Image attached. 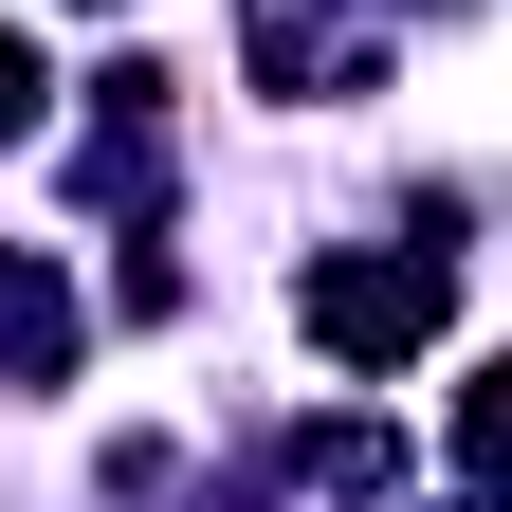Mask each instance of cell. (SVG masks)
Wrapping results in <instances>:
<instances>
[{"label": "cell", "mask_w": 512, "mask_h": 512, "mask_svg": "<svg viewBox=\"0 0 512 512\" xmlns=\"http://www.w3.org/2000/svg\"><path fill=\"white\" fill-rule=\"evenodd\" d=\"M311 476H330V494L366 512V494H384V476H403V458H384V421H311Z\"/></svg>", "instance_id": "3957f363"}, {"label": "cell", "mask_w": 512, "mask_h": 512, "mask_svg": "<svg viewBox=\"0 0 512 512\" xmlns=\"http://www.w3.org/2000/svg\"><path fill=\"white\" fill-rule=\"evenodd\" d=\"M37 92H55V74H37V37H0V147L37 128Z\"/></svg>", "instance_id": "277c9868"}, {"label": "cell", "mask_w": 512, "mask_h": 512, "mask_svg": "<svg viewBox=\"0 0 512 512\" xmlns=\"http://www.w3.org/2000/svg\"><path fill=\"white\" fill-rule=\"evenodd\" d=\"M74 348H92L74 275H55V256H0V366H19V384H74Z\"/></svg>", "instance_id": "7a4b0ae2"}, {"label": "cell", "mask_w": 512, "mask_h": 512, "mask_svg": "<svg viewBox=\"0 0 512 512\" xmlns=\"http://www.w3.org/2000/svg\"><path fill=\"white\" fill-rule=\"evenodd\" d=\"M293 311H311V348H330V366H421L439 348V311H458V256H311V275H293Z\"/></svg>", "instance_id": "6da1fadb"}]
</instances>
